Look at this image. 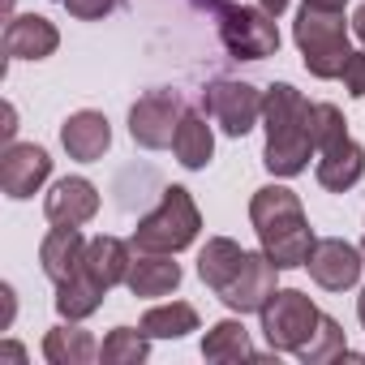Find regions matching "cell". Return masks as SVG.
Returning <instances> with one entry per match:
<instances>
[{
  "label": "cell",
  "instance_id": "obj_1",
  "mask_svg": "<svg viewBox=\"0 0 365 365\" xmlns=\"http://www.w3.org/2000/svg\"><path fill=\"white\" fill-rule=\"evenodd\" d=\"M250 224L267 250V258L279 267V271H292V267H305L309 254H314V228L305 220V207L292 190L284 185H262L254 198H250Z\"/></svg>",
  "mask_w": 365,
  "mask_h": 365
},
{
  "label": "cell",
  "instance_id": "obj_2",
  "mask_svg": "<svg viewBox=\"0 0 365 365\" xmlns=\"http://www.w3.org/2000/svg\"><path fill=\"white\" fill-rule=\"evenodd\" d=\"M292 39L305 56V69L314 78H339L352 48H348V26H344V9L335 5H318V0H305L301 14H297V26H292Z\"/></svg>",
  "mask_w": 365,
  "mask_h": 365
},
{
  "label": "cell",
  "instance_id": "obj_3",
  "mask_svg": "<svg viewBox=\"0 0 365 365\" xmlns=\"http://www.w3.org/2000/svg\"><path fill=\"white\" fill-rule=\"evenodd\" d=\"M202 232V215L198 202L190 198L185 185H168L159 207L150 215L138 220L133 228V250H155V254H180L185 245H194Z\"/></svg>",
  "mask_w": 365,
  "mask_h": 365
},
{
  "label": "cell",
  "instance_id": "obj_4",
  "mask_svg": "<svg viewBox=\"0 0 365 365\" xmlns=\"http://www.w3.org/2000/svg\"><path fill=\"white\" fill-rule=\"evenodd\" d=\"M220 39L237 61H267L279 52V26L262 5H224Z\"/></svg>",
  "mask_w": 365,
  "mask_h": 365
},
{
  "label": "cell",
  "instance_id": "obj_5",
  "mask_svg": "<svg viewBox=\"0 0 365 365\" xmlns=\"http://www.w3.org/2000/svg\"><path fill=\"white\" fill-rule=\"evenodd\" d=\"M318 318L322 309L301 288H275V297L262 305V335L275 352H297L314 335Z\"/></svg>",
  "mask_w": 365,
  "mask_h": 365
},
{
  "label": "cell",
  "instance_id": "obj_6",
  "mask_svg": "<svg viewBox=\"0 0 365 365\" xmlns=\"http://www.w3.org/2000/svg\"><path fill=\"white\" fill-rule=\"evenodd\" d=\"M202 108L228 138H245L262 116V91H254L250 82H237V78H220L202 91Z\"/></svg>",
  "mask_w": 365,
  "mask_h": 365
},
{
  "label": "cell",
  "instance_id": "obj_7",
  "mask_svg": "<svg viewBox=\"0 0 365 365\" xmlns=\"http://www.w3.org/2000/svg\"><path fill=\"white\" fill-rule=\"evenodd\" d=\"M180 116H185V103H180L176 91H150L129 108V133L138 146L163 150V146H172Z\"/></svg>",
  "mask_w": 365,
  "mask_h": 365
},
{
  "label": "cell",
  "instance_id": "obj_8",
  "mask_svg": "<svg viewBox=\"0 0 365 365\" xmlns=\"http://www.w3.org/2000/svg\"><path fill=\"white\" fill-rule=\"evenodd\" d=\"M52 176V155L35 142H9L0 155V185L9 198H35L43 190V180Z\"/></svg>",
  "mask_w": 365,
  "mask_h": 365
},
{
  "label": "cell",
  "instance_id": "obj_9",
  "mask_svg": "<svg viewBox=\"0 0 365 365\" xmlns=\"http://www.w3.org/2000/svg\"><path fill=\"white\" fill-rule=\"evenodd\" d=\"M275 279H279V267L267 258V250H250L245 267L237 271V279L220 292V301L237 314H262V305L275 297Z\"/></svg>",
  "mask_w": 365,
  "mask_h": 365
},
{
  "label": "cell",
  "instance_id": "obj_10",
  "mask_svg": "<svg viewBox=\"0 0 365 365\" xmlns=\"http://www.w3.org/2000/svg\"><path fill=\"white\" fill-rule=\"evenodd\" d=\"M365 254L356 250V245H348V241H339V237H327V241H318L314 245V254H309V275H314V284L318 288H327V292H344V288H352L356 279H361V262Z\"/></svg>",
  "mask_w": 365,
  "mask_h": 365
},
{
  "label": "cell",
  "instance_id": "obj_11",
  "mask_svg": "<svg viewBox=\"0 0 365 365\" xmlns=\"http://www.w3.org/2000/svg\"><path fill=\"white\" fill-rule=\"evenodd\" d=\"M43 215L52 224H69V228H82L99 215V190L91 185L86 176H65L48 190L43 198Z\"/></svg>",
  "mask_w": 365,
  "mask_h": 365
},
{
  "label": "cell",
  "instance_id": "obj_12",
  "mask_svg": "<svg viewBox=\"0 0 365 365\" xmlns=\"http://www.w3.org/2000/svg\"><path fill=\"white\" fill-rule=\"evenodd\" d=\"M56 48H61V31L39 14L14 18L5 26V56L9 61H48Z\"/></svg>",
  "mask_w": 365,
  "mask_h": 365
},
{
  "label": "cell",
  "instance_id": "obj_13",
  "mask_svg": "<svg viewBox=\"0 0 365 365\" xmlns=\"http://www.w3.org/2000/svg\"><path fill=\"white\" fill-rule=\"evenodd\" d=\"M61 146L69 150V159L78 163H95L103 159V150L112 146V125L103 112H73L65 125H61Z\"/></svg>",
  "mask_w": 365,
  "mask_h": 365
},
{
  "label": "cell",
  "instance_id": "obj_14",
  "mask_svg": "<svg viewBox=\"0 0 365 365\" xmlns=\"http://www.w3.org/2000/svg\"><path fill=\"white\" fill-rule=\"evenodd\" d=\"M39 262H43V275L52 284H65L86 262V237L69 224H52V232L39 241Z\"/></svg>",
  "mask_w": 365,
  "mask_h": 365
},
{
  "label": "cell",
  "instance_id": "obj_15",
  "mask_svg": "<svg viewBox=\"0 0 365 365\" xmlns=\"http://www.w3.org/2000/svg\"><path fill=\"white\" fill-rule=\"evenodd\" d=\"M314 176H318V185L331 190V194L352 190L356 180L365 176V146L352 142V138H344V142L318 150V168H314Z\"/></svg>",
  "mask_w": 365,
  "mask_h": 365
},
{
  "label": "cell",
  "instance_id": "obj_16",
  "mask_svg": "<svg viewBox=\"0 0 365 365\" xmlns=\"http://www.w3.org/2000/svg\"><path fill=\"white\" fill-rule=\"evenodd\" d=\"M180 284V267L172 262V254H155V250H133L125 288L133 297H168Z\"/></svg>",
  "mask_w": 365,
  "mask_h": 365
},
{
  "label": "cell",
  "instance_id": "obj_17",
  "mask_svg": "<svg viewBox=\"0 0 365 365\" xmlns=\"http://www.w3.org/2000/svg\"><path fill=\"white\" fill-rule=\"evenodd\" d=\"M262 125H267V138L309 129V103H305V95L297 86H288V82H275L262 95Z\"/></svg>",
  "mask_w": 365,
  "mask_h": 365
},
{
  "label": "cell",
  "instance_id": "obj_18",
  "mask_svg": "<svg viewBox=\"0 0 365 365\" xmlns=\"http://www.w3.org/2000/svg\"><path fill=\"white\" fill-rule=\"evenodd\" d=\"M129 262H133V245H125L120 237H91V241H86V262H82V271H86L95 284H103V288L125 284Z\"/></svg>",
  "mask_w": 365,
  "mask_h": 365
},
{
  "label": "cell",
  "instance_id": "obj_19",
  "mask_svg": "<svg viewBox=\"0 0 365 365\" xmlns=\"http://www.w3.org/2000/svg\"><path fill=\"white\" fill-rule=\"evenodd\" d=\"M245 258H250V250H241L232 237H211V241L202 245V254H198V275H202V284L220 297V292L237 279V271L245 267Z\"/></svg>",
  "mask_w": 365,
  "mask_h": 365
},
{
  "label": "cell",
  "instance_id": "obj_20",
  "mask_svg": "<svg viewBox=\"0 0 365 365\" xmlns=\"http://www.w3.org/2000/svg\"><path fill=\"white\" fill-rule=\"evenodd\" d=\"M172 150H176L180 163L194 168V172L211 163V155H215V138H211V125H207L202 112H185V116H180L176 138H172Z\"/></svg>",
  "mask_w": 365,
  "mask_h": 365
},
{
  "label": "cell",
  "instance_id": "obj_21",
  "mask_svg": "<svg viewBox=\"0 0 365 365\" xmlns=\"http://www.w3.org/2000/svg\"><path fill=\"white\" fill-rule=\"evenodd\" d=\"M314 138L309 129H297V133H279V138H267V150H262V163L275 172V176H297L309 168V155H314Z\"/></svg>",
  "mask_w": 365,
  "mask_h": 365
},
{
  "label": "cell",
  "instance_id": "obj_22",
  "mask_svg": "<svg viewBox=\"0 0 365 365\" xmlns=\"http://www.w3.org/2000/svg\"><path fill=\"white\" fill-rule=\"evenodd\" d=\"M103 297H108V288L95 284L86 271H78V275H69L65 284H56V314H61L65 322H82V318H91V314L103 305Z\"/></svg>",
  "mask_w": 365,
  "mask_h": 365
},
{
  "label": "cell",
  "instance_id": "obj_23",
  "mask_svg": "<svg viewBox=\"0 0 365 365\" xmlns=\"http://www.w3.org/2000/svg\"><path fill=\"white\" fill-rule=\"evenodd\" d=\"M43 356L52 365H91L99 356V344H95L91 331H82V327L69 322V327H52L43 335Z\"/></svg>",
  "mask_w": 365,
  "mask_h": 365
},
{
  "label": "cell",
  "instance_id": "obj_24",
  "mask_svg": "<svg viewBox=\"0 0 365 365\" xmlns=\"http://www.w3.org/2000/svg\"><path fill=\"white\" fill-rule=\"evenodd\" d=\"M142 331L150 339H185L190 331H198V309L190 301H168L142 314Z\"/></svg>",
  "mask_w": 365,
  "mask_h": 365
},
{
  "label": "cell",
  "instance_id": "obj_25",
  "mask_svg": "<svg viewBox=\"0 0 365 365\" xmlns=\"http://www.w3.org/2000/svg\"><path fill=\"white\" fill-rule=\"evenodd\" d=\"M202 356L207 361H241V356H254V344H250V331L237 322V318H224L207 331L202 339Z\"/></svg>",
  "mask_w": 365,
  "mask_h": 365
},
{
  "label": "cell",
  "instance_id": "obj_26",
  "mask_svg": "<svg viewBox=\"0 0 365 365\" xmlns=\"http://www.w3.org/2000/svg\"><path fill=\"white\" fill-rule=\"evenodd\" d=\"M297 356L305 361V365H327V361H339V356H348V339H344V327L335 322V318H318V327H314V335L297 348Z\"/></svg>",
  "mask_w": 365,
  "mask_h": 365
},
{
  "label": "cell",
  "instance_id": "obj_27",
  "mask_svg": "<svg viewBox=\"0 0 365 365\" xmlns=\"http://www.w3.org/2000/svg\"><path fill=\"white\" fill-rule=\"evenodd\" d=\"M146 352H150V335L146 331H133V327H116L99 344V361L103 365H142Z\"/></svg>",
  "mask_w": 365,
  "mask_h": 365
},
{
  "label": "cell",
  "instance_id": "obj_28",
  "mask_svg": "<svg viewBox=\"0 0 365 365\" xmlns=\"http://www.w3.org/2000/svg\"><path fill=\"white\" fill-rule=\"evenodd\" d=\"M309 138H314V146H318V150H327V146L344 142V138H348L344 112H339L335 103H309Z\"/></svg>",
  "mask_w": 365,
  "mask_h": 365
},
{
  "label": "cell",
  "instance_id": "obj_29",
  "mask_svg": "<svg viewBox=\"0 0 365 365\" xmlns=\"http://www.w3.org/2000/svg\"><path fill=\"white\" fill-rule=\"evenodd\" d=\"M339 78H344V91H348L352 99H365V52H352Z\"/></svg>",
  "mask_w": 365,
  "mask_h": 365
},
{
  "label": "cell",
  "instance_id": "obj_30",
  "mask_svg": "<svg viewBox=\"0 0 365 365\" xmlns=\"http://www.w3.org/2000/svg\"><path fill=\"white\" fill-rule=\"evenodd\" d=\"M61 5L78 18V22H95V18H103V14H112V5L116 0H61Z\"/></svg>",
  "mask_w": 365,
  "mask_h": 365
},
{
  "label": "cell",
  "instance_id": "obj_31",
  "mask_svg": "<svg viewBox=\"0 0 365 365\" xmlns=\"http://www.w3.org/2000/svg\"><path fill=\"white\" fill-rule=\"evenodd\" d=\"M352 35H356V39L365 43V5H361V9L352 14Z\"/></svg>",
  "mask_w": 365,
  "mask_h": 365
},
{
  "label": "cell",
  "instance_id": "obj_32",
  "mask_svg": "<svg viewBox=\"0 0 365 365\" xmlns=\"http://www.w3.org/2000/svg\"><path fill=\"white\" fill-rule=\"evenodd\" d=\"M258 5H262V9H267L271 18H279V14L288 9V0H258Z\"/></svg>",
  "mask_w": 365,
  "mask_h": 365
},
{
  "label": "cell",
  "instance_id": "obj_33",
  "mask_svg": "<svg viewBox=\"0 0 365 365\" xmlns=\"http://www.w3.org/2000/svg\"><path fill=\"white\" fill-rule=\"evenodd\" d=\"M194 5H198V9H224L228 0H194Z\"/></svg>",
  "mask_w": 365,
  "mask_h": 365
},
{
  "label": "cell",
  "instance_id": "obj_34",
  "mask_svg": "<svg viewBox=\"0 0 365 365\" xmlns=\"http://www.w3.org/2000/svg\"><path fill=\"white\" fill-rule=\"evenodd\" d=\"M356 318H361V327H365V288H361V297H356Z\"/></svg>",
  "mask_w": 365,
  "mask_h": 365
},
{
  "label": "cell",
  "instance_id": "obj_35",
  "mask_svg": "<svg viewBox=\"0 0 365 365\" xmlns=\"http://www.w3.org/2000/svg\"><path fill=\"white\" fill-rule=\"evenodd\" d=\"M318 5H335V9H344V5H348V0H318Z\"/></svg>",
  "mask_w": 365,
  "mask_h": 365
},
{
  "label": "cell",
  "instance_id": "obj_36",
  "mask_svg": "<svg viewBox=\"0 0 365 365\" xmlns=\"http://www.w3.org/2000/svg\"><path fill=\"white\" fill-rule=\"evenodd\" d=\"M361 254H365V245H361Z\"/></svg>",
  "mask_w": 365,
  "mask_h": 365
}]
</instances>
